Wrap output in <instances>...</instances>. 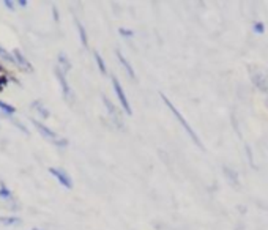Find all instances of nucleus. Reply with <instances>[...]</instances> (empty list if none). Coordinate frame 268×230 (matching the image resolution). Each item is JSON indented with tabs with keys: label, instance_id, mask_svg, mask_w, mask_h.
I'll return each instance as SVG.
<instances>
[{
	"label": "nucleus",
	"instance_id": "1",
	"mask_svg": "<svg viewBox=\"0 0 268 230\" xmlns=\"http://www.w3.org/2000/svg\"><path fill=\"white\" fill-rule=\"evenodd\" d=\"M159 97H161V99H163V103L166 104V106H168L169 107V111L172 112V114H174V117L178 120V123H180L183 128H184V131H186L188 132V136L191 137V139H193L194 140V144L197 145V147H201V148H202V142H201V139L199 137H197V134L194 132V130H193V128H191L189 126V123H188V121L186 120H184V117H183V115L180 114V112H178V109H177V107L174 106V104H172L170 103V99L168 98V97H166V95L164 93H159Z\"/></svg>",
	"mask_w": 268,
	"mask_h": 230
},
{
	"label": "nucleus",
	"instance_id": "2",
	"mask_svg": "<svg viewBox=\"0 0 268 230\" xmlns=\"http://www.w3.org/2000/svg\"><path fill=\"white\" fill-rule=\"evenodd\" d=\"M112 88H114V93H116V97L118 99L120 106H122V109L126 114H128V115H131L133 114V109H131L130 99H128V97H126L125 88L122 87V84H120V81L116 78V76H112Z\"/></svg>",
	"mask_w": 268,
	"mask_h": 230
},
{
	"label": "nucleus",
	"instance_id": "3",
	"mask_svg": "<svg viewBox=\"0 0 268 230\" xmlns=\"http://www.w3.org/2000/svg\"><path fill=\"white\" fill-rule=\"evenodd\" d=\"M54 73H55V78H57V81H59V84H60L62 93H63V98L68 99V101H73V99H74V92H73L71 85L68 84L67 74L63 73L62 69L57 68V66H55V69H54Z\"/></svg>",
	"mask_w": 268,
	"mask_h": 230
},
{
	"label": "nucleus",
	"instance_id": "4",
	"mask_svg": "<svg viewBox=\"0 0 268 230\" xmlns=\"http://www.w3.org/2000/svg\"><path fill=\"white\" fill-rule=\"evenodd\" d=\"M101 99H103V103H104V106H106V111H107V114L111 115V118L114 120V123H117V126L118 128H122L123 126V118H122V114H120V111H118V107L112 103V101L109 99V97L107 95H101Z\"/></svg>",
	"mask_w": 268,
	"mask_h": 230
},
{
	"label": "nucleus",
	"instance_id": "5",
	"mask_svg": "<svg viewBox=\"0 0 268 230\" xmlns=\"http://www.w3.org/2000/svg\"><path fill=\"white\" fill-rule=\"evenodd\" d=\"M49 174L52 175L57 181H59L63 188L67 189H71L73 188V178L69 177V174L65 169H60V167H49Z\"/></svg>",
	"mask_w": 268,
	"mask_h": 230
},
{
	"label": "nucleus",
	"instance_id": "6",
	"mask_svg": "<svg viewBox=\"0 0 268 230\" xmlns=\"http://www.w3.org/2000/svg\"><path fill=\"white\" fill-rule=\"evenodd\" d=\"M11 55H13V60H15V65L21 68L22 71H29V73L34 71V66H32V63L29 62L27 57L24 55L21 49H15L11 52Z\"/></svg>",
	"mask_w": 268,
	"mask_h": 230
},
{
	"label": "nucleus",
	"instance_id": "7",
	"mask_svg": "<svg viewBox=\"0 0 268 230\" xmlns=\"http://www.w3.org/2000/svg\"><path fill=\"white\" fill-rule=\"evenodd\" d=\"M32 120V123H34V126L36 128L38 131H40V134L43 137H46V139H49L50 142H54V140L59 137V134H57L54 130H50V128L48 126V125H44L43 121H38L36 118H30Z\"/></svg>",
	"mask_w": 268,
	"mask_h": 230
},
{
	"label": "nucleus",
	"instance_id": "8",
	"mask_svg": "<svg viewBox=\"0 0 268 230\" xmlns=\"http://www.w3.org/2000/svg\"><path fill=\"white\" fill-rule=\"evenodd\" d=\"M116 55H117L118 62L122 63V66L125 68L126 74H128V76H130V78H131L133 81H136V79H137V76H136V71H134V68H133V65H131V63H130L128 60H126V57H125L123 54H122V50H120V49H117V50H116Z\"/></svg>",
	"mask_w": 268,
	"mask_h": 230
},
{
	"label": "nucleus",
	"instance_id": "9",
	"mask_svg": "<svg viewBox=\"0 0 268 230\" xmlns=\"http://www.w3.org/2000/svg\"><path fill=\"white\" fill-rule=\"evenodd\" d=\"M251 76H252V82L256 84V87H259L262 92H267L268 93V79H267V76H264L260 71L257 74L252 73Z\"/></svg>",
	"mask_w": 268,
	"mask_h": 230
},
{
	"label": "nucleus",
	"instance_id": "10",
	"mask_svg": "<svg viewBox=\"0 0 268 230\" xmlns=\"http://www.w3.org/2000/svg\"><path fill=\"white\" fill-rule=\"evenodd\" d=\"M71 62H69V59L67 57V54H63V52H59V57H57V68L62 69L63 73H68L69 69H71Z\"/></svg>",
	"mask_w": 268,
	"mask_h": 230
},
{
	"label": "nucleus",
	"instance_id": "11",
	"mask_svg": "<svg viewBox=\"0 0 268 230\" xmlns=\"http://www.w3.org/2000/svg\"><path fill=\"white\" fill-rule=\"evenodd\" d=\"M74 24H76V29H78V35H79V40H81V43H82V46H84V48H88V36H87V30H85V27H84V24H82L78 17H76Z\"/></svg>",
	"mask_w": 268,
	"mask_h": 230
},
{
	"label": "nucleus",
	"instance_id": "12",
	"mask_svg": "<svg viewBox=\"0 0 268 230\" xmlns=\"http://www.w3.org/2000/svg\"><path fill=\"white\" fill-rule=\"evenodd\" d=\"M21 218H17V216H0V224L2 226H6V227H11V226H19L21 224Z\"/></svg>",
	"mask_w": 268,
	"mask_h": 230
},
{
	"label": "nucleus",
	"instance_id": "13",
	"mask_svg": "<svg viewBox=\"0 0 268 230\" xmlns=\"http://www.w3.org/2000/svg\"><path fill=\"white\" fill-rule=\"evenodd\" d=\"M32 107H34V109H35L38 114H40V117H41V118L46 120V118H49V117H50V112H49V109H46V107L43 106L41 101L35 99L34 103H32Z\"/></svg>",
	"mask_w": 268,
	"mask_h": 230
},
{
	"label": "nucleus",
	"instance_id": "14",
	"mask_svg": "<svg viewBox=\"0 0 268 230\" xmlns=\"http://www.w3.org/2000/svg\"><path fill=\"white\" fill-rule=\"evenodd\" d=\"M0 199L6 202L13 199V191L8 188V184L5 181H0Z\"/></svg>",
	"mask_w": 268,
	"mask_h": 230
},
{
	"label": "nucleus",
	"instance_id": "15",
	"mask_svg": "<svg viewBox=\"0 0 268 230\" xmlns=\"http://www.w3.org/2000/svg\"><path fill=\"white\" fill-rule=\"evenodd\" d=\"M93 57H95V62H97V65H98L100 73H101V74H107L106 62L103 60V57H101V54L98 52V50H95V52H93Z\"/></svg>",
	"mask_w": 268,
	"mask_h": 230
},
{
	"label": "nucleus",
	"instance_id": "16",
	"mask_svg": "<svg viewBox=\"0 0 268 230\" xmlns=\"http://www.w3.org/2000/svg\"><path fill=\"white\" fill-rule=\"evenodd\" d=\"M0 111H2L3 114H6V115H15L16 114V107L13 104H8V103H5V101L0 99Z\"/></svg>",
	"mask_w": 268,
	"mask_h": 230
},
{
	"label": "nucleus",
	"instance_id": "17",
	"mask_svg": "<svg viewBox=\"0 0 268 230\" xmlns=\"http://www.w3.org/2000/svg\"><path fill=\"white\" fill-rule=\"evenodd\" d=\"M0 59L5 60V62H8V63H15V60H13V55L11 52H8L2 44H0Z\"/></svg>",
	"mask_w": 268,
	"mask_h": 230
},
{
	"label": "nucleus",
	"instance_id": "18",
	"mask_svg": "<svg viewBox=\"0 0 268 230\" xmlns=\"http://www.w3.org/2000/svg\"><path fill=\"white\" fill-rule=\"evenodd\" d=\"M252 30L256 32V33H264V32H265V24L260 22V21H254L252 22Z\"/></svg>",
	"mask_w": 268,
	"mask_h": 230
},
{
	"label": "nucleus",
	"instance_id": "19",
	"mask_svg": "<svg viewBox=\"0 0 268 230\" xmlns=\"http://www.w3.org/2000/svg\"><path fill=\"white\" fill-rule=\"evenodd\" d=\"M118 35L123 36V38H133L134 36V32L131 29H125V27H118Z\"/></svg>",
	"mask_w": 268,
	"mask_h": 230
},
{
	"label": "nucleus",
	"instance_id": "20",
	"mask_svg": "<svg viewBox=\"0 0 268 230\" xmlns=\"http://www.w3.org/2000/svg\"><path fill=\"white\" fill-rule=\"evenodd\" d=\"M52 144H54L55 147H59V148H63V147L68 145V139H65V137H57Z\"/></svg>",
	"mask_w": 268,
	"mask_h": 230
},
{
	"label": "nucleus",
	"instance_id": "21",
	"mask_svg": "<svg viewBox=\"0 0 268 230\" xmlns=\"http://www.w3.org/2000/svg\"><path fill=\"white\" fill-rule=\"evenodd\" d=\"M8 82H10V78H8V76H0V90H3L5 85L8 84Z\"/></svg>",
	"mask_w": 268,
	"mask_h": 230
},
{
	"label": "nucleus",
	"instance_id": "22",
	"mask_svg": "<svg viewBox=\"0 0 268 230\" xmlns=\"http://www.w3.org/2000/svg\"><path fill=\"white\" fill-rule=\"evenodd\" d=\"M13 123H15V125H16V126L19 128V130H21V131L24 132V134H27V132H29V131H27V128H25V126H24V125L21 123V121H19V120L13 118Z\"/></svg>",
	"mask_w": 268,
	"mask_h": 230
},
{
	"label": "nucleus",
	"instance_id": "23",
	"mask_svg": "<svg viewBox=\"0 0 268 230\" xmlns=\"http://www.w3.org/2000/svg\"><path fill=\"white\" fill-rule=\"evenodd\" d=\"M2 3H3V5H5L6 8H8V10H11V11L16 8V3H15V2H11V0H3Z\"/></svg>",
	"mask_w": 268,
	"mask_h": 230
},
{
	"label": "nucleus",
	"instance_id": "24",
	"mask_svg": "<svg viewBox=\"0 0 268 230\" xmlns=\"http://www.w3.org/2000/svg\"><path fill=\"white\" fill-rule=\"evenodd\" d=\"M16 5H19V6H21V8H25V6L29 5V2H27V0H17Z\"/></svg>",
	"mask_w": 268,
	"mask_h": 230
},
{
	"label": "nucleus",
	"instance_id": "25",
	"mask_svg": "<svg viewBox=\"0 0 268 230\" xmlns=\"http://www.w3.org/2000/svg\"><path fill=\"white\" fill-rule=\"evenodd\" d=\"M52 15H54V21H59V10H57V6H52Z\"/></svg>",
	"mask_w": 268,
	"mask_h": 230
},
{
	"label": "nucleus",
	"instance_id": "26",
	"mask_svg": "<svg viewBox=\"0 0 268 230\" xmlns=\"http://www.w3.org/2000/svg\"><path fill=\"white\" fill-rule=\"evenodd\" d=\"M0 76H5V68L0 65Z\"/></svg>",
	"mask_w": 268,
	"mask_h": 230
},
{
	"label": "nucleus",
	"instance_id": "27",
	"mask_svg": "<svg viewBox=\"0 0 268 230\" xmlns=\"http://www.w3.org/2000/svg\"><path fill=\"white\" fill-rule=\"evenodd\" d=\"M32 230H41V229H38V227H34V229H32Z\"/></svg>",
	"mask_w": 268,
	"mask_h": 230
}]
</instances>
